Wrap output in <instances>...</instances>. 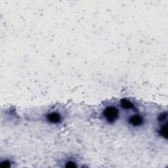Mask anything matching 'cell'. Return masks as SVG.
Listing matches in <instances>:
<instances>
[{
	"label": "cell",
	"instance_id": "obj_1",
	"mask_svg": "<svg viewBox=\"0 0 168 168\" xmlns=\"http://www.w3.org/2000/svg\"><path fill=\"white\" fill-rule=\"evenodd\" d=\"M103 115L108 123L113 124L119 117V110L113 106L107 107L103 110Z\"/></svg>",
	"mask_w": 168,
	"mask_h": 168
},
{
	"label": "cell",
	"instance_id": "obj_2",
	"mask_svg": "<svg viewBox=\"0 0 168 168\" xmlns=\"http://www.w3.org/2000/svg\"><path fill=\"white\" fill-rule=\"evenodd\" d=\"M46 120L51 124H57L61 122L62 118L59 113L53 112H50L46 115Z\"/></svg>",
	"mask_w": 168,
	"mask_h": 168
},
{
	"label": "cell",
	"instance_id": "obj_3",
	"mask_svg": "<svg viewBox=\"0 0 168 168\" xmlns=\"http://www.w3.org/2000/svg\"><path fill=\"white\" fill-rule=\"evenodd\" d=\"M128 123L134 127H138L142 126L144 123L143 118L139 114L133 115L128 119Z\"/></svg>",
	"mask_w": 168,
	"mask_h": 168
},
{
	"label": "cell",
	"instance_id": "obj_4",
	"mask_svg": "<svg viewBox=\"0 0 168 168\" xmlns=\"http://www.w3.org/2000/svg\"><path fill=\"white\" fill-rule=\"evenodd\" d=\"M120 106L125 110L135 109V105L132 102L126 99V98H123V99H121L120 101Z\"/></svg>",
	"mask_w": 168,
	"mask_h": 168
},
{
	"label": "cell",
	"instance_id": "obj_5",
	"mask_svg": "<svg viewBox=\"0 0 168 168\" xmlns=\"http://www.w3.org/2000/svg\"><path fill=\"white\" fill-rule=\"evenodd\" d=\"M159 133L162 137L165 138L166 139H167V123L162 125L161 126L159 130Z\"/></svg>",
	"mask_w": 168,
	"mask_h": 168
},
{
	"label": "cell",
	"instance_id": "obj_6",
	"mask_svg": "<svg viewBox=\"0 0 168 168\" xmlns=\"http://www.w3.org/2000/svg\"><path fill=\"white\" fill-rule=\"evenodd\" d=\"M10 167H11V162L9 160H3L0 163V167L1 168H9Z\"/></svg>",
	"mask_w": 168,
	"mask_h": 168
},
{
	"label": "cell",
	"instance_id": "obj_7",
	"mask_svg": "<svg viewBox=\"0 0 168 168\" xmlns=\"http://www.w3.org/2000/svg\"><path fill=\"white\" fill-rule=\"evenodd\" d=\"M65 167H67V168H74V167H77V165H76V163L74 161H68V162L66 163L65 164Z\"/></svg>",
	"mask_w": 168,
	"mask_h": 168
},
{
	"label": "cell",
	"instance_id": "obj_8",
	"mask_svg": "<svg viewBox=\"0 0 168 168\" xmlns=\"http://www.w3.org/2000/svg\"><path fill=\"white\" fill-rule=\"evenodd\" d=\"M167 112H164L160 114V116L158 117L159 121H160V122H163V121H165L167 118Z\"/></svg>",
	"mask_w": 168,
	"mask_h": 168
}]
</instances>
